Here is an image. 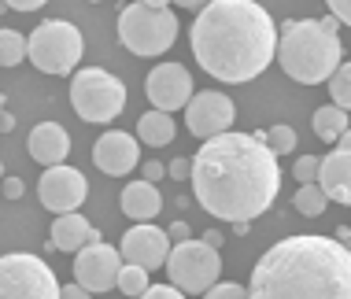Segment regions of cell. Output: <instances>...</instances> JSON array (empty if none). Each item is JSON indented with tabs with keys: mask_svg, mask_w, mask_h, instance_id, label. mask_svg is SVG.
I'll return each instance as SVG.
<instances>
[{
	"mask_svg": "<svg viewBox=\"0 0 351 299\" xmlns=\"http://www.w3.org/2000/svg\"><path fill=\"white\" fill-rule=\"evenodd\" d=\"M193 200L222 222H252L278 200V155L255 133H222L193 155Z\"/></svg>",
	"mask_w": 351,
	"mask_h": 299,
	"instance_id": "1",
	"label": "cell"
},
{
	"mask_svg": "<svg viewBox=\"0 0 351 299\" xmlns=\"http://www.w3.org/2000/svg\"><path fill=\"white\" fill-rule=\"evenodd\" d=\"M193 55L218 81H252L278 60V23L255 0H211L193 18Z\"/></svg>",
	"mask_w": 351,
	"mask_h": 299,
	"instance_id": "2",
	"label": "cell"
},
{
	"mask_svg": "<svg viewBox=\"0 0 351 299\" xmlns=\"http://www.w3.org/2000/svg\"><path fill=\"white\" fill-rule=\"evenodd\" d=\"M248 299H351V251L337 237H285L255 263Z\"/></svg>",
	"mask_w": 351,
	"mask_h": 299,
	"instance_id": "3",
	"label": "cell"
},
{
	"mask_svg": "<svg viewBox=\"0 0 351 299\" xmlns=\"http://www.w3.org/2000/svg\"><path fill=\"white\" fill-rule=\"evenodd\" d=\"M278 63L300 86H322L344 63V44L322 18H289L278 30Z\"/></svg>",
	"mask_w": 351,
	"mask_h": 299,
	"instance_id": "4",
	"label": "cell"
},
{
	"mask_svg": "<svg viewBox=\"0 0 351 299\" xmlns=\"http://www.w3.org/2000/svg\"><path fill=\"white\" fill-rule=\"evenodd\" d=\"M119 41L134 55H163L178 41V15L170 8H148V4H126L119 15Z\"/></svg>",
	"mask_w": 351,
	"mask_h": 299,
	"instance_id": "5",
	"label": "cell"
},
{
	"mask_svg": "<svg viewBox=\"0 0 351 299\" xmlns=\"http://www.w3.org/2000/svg\"><path fill=\"white\" fill-rule=\"evenodd\" d=\"M82 30L67 18H45L37 30L26 37V55L41 74H74L82 63Z\"/></svg>",
	"mask_w": 351,
	"mask_h": 299,
	"instance_id": "6",
	"label": "cell"
},
{
	"mask_svg": "<svg viewBox=\"0 0 351 299\" xmlns=\"http://www.w3.org/2000/svg\"><path fill=\"white\" fill-rule=\"evenodd\" d=\"M71 107L78 111L82 122L104 126L115 122L126 107V86L115 78V74L100 70V67H85L74 70L71 78Z\"/></svg>",
	"mask_w": 351,
	"mask_h": 299,
	"instance_id": "7",
	"label": "cell"
},
{
	"mask_svg": "<svg viewBox=\"0 0 351 299\" xmlns=\"http://www.w3.org/2000/svg\"><path fill=\"white\" fill-rule=\"evenodd\" d=\"M0 299H60L52 266L30 251L0 255Z\"/></svg>",
	"mask_w": 351,
	"mask_h": 299,
	"instance_id": "8",
	"label": "cell"
},
{
	"mask_svg": "<svg viewBox=\"0 0 351 299\" xmlns=\"http://www.w3.org/2000/svg\"><path fill=\"white\" fill-rule=\"evenodd\" d=\"M167 277L174 288H182L185 296H204L207 288L218 285L222 277V259H218L215 248H207L204 240H185V244H174L167 255Z\"/></svg>",
	"mask_w": 351,
	"mask_h": 299,
	"instance_id": "9",
	"label": "cell"
},
{
	"mask_svg": "<svg viewBox=\"0 0 351 299\" xmlns=\"http://www.w3.org/2000/svg\"><path fill=\"white\" fill-rule=\"evenodd\" d=\"M193 74H189L182 63H156L145 78V96L156 111H185L189 100H193Z\"/></svg>",
	"mask_w": 351,
	"mask_h": 299,
	"instance_id": "10",
	"label": "cell"
},
{
	"mask_svg": "<svg viewBox=\"0 0 351 299\" xmlns=\"http://www.w3.org/2000/svg\"><path fill=\"white\" fill-rule=\"evenodd\" d=\"M85 196H89V181H85L82 170H74V166H67V163L49 166V170L37 177V200L56 214L78 211L85 203Z\"/></svg>",
	"mask_w": 351,
	"mask_h": 299,
	"instance_id": "11",
	"label": "cell"
},
{
	"mask_svg": "<svg viewBox=\"0 0 351 299\" xmlns=\"http://www.w3.org/2000/svg\"><path fill=\"white\" fill-rule=\"evenodd\" d=\"M233 118H237L233 100L226 96V92H215V89L193 92V100H189V107H185V126H189V133L200 137V141L230 133Z\"/></svg>",
	"mask_w": 351,
	"mask_h": 299,
	"instance_id": "12",
	"label": "cell"
},
{
	"mask_svg": "<svg viewBox=\"0 0 351 299\" xmlns=\"http://www.w3.org/2000/svg\"><path fill=\"white\" fill-rule=\"evenodd\" d=\"M119 270H122V255L111 244H85L74 255V281L85 292H111L119 285Z\"/></svg>",
	"mask_w": 351,
	"mask_h": 299,
	"instance_id": "13",
	"label": "cell"
},
{
	"mask_svg": "<svg viewBox=\"0 0 351 299\" xmlns=\"http://www.w3.org/2000/svg\"><path fill=\"white\" fill-rule=\"evenodd\" d=\"M170 248H174V244H170L167 229L152 226V222H137L134 229L122 233L119 255H122V263H130V266H145L148 274H152V270L167 266Z\"/></svg>",
	"mask_w": 351,
	"mask_h": 299,
	"instance_id": "14",
	"label": "cell"
},
{
	"mask_svg": "<svg viewBox=\"0 0 351 299\" xmlns=\"http://www.w3.org/2000/svg\"><path fill=\"white\" fill-rule=\"evenodd\" d=\"M93 163H97V170L108 174V177H126L141 163V141L134 133L108 129V133H100L97 144H93Z\"/></svg>",
	"mask_w": 351,
	"mask_h": 299,
	"instance_id": "15",
	"label": "cell"
},
{
	"mask_svg": "<svg viewBox=\"0 0 351 299\" xmlns=\"http://www.w3.org/2000/svg\"><path fill=\"white\" fill-rule=\"evenodd\" d=\"M26 152H30V159H37L45 170H49V166H60V163H67V155H71V133L60 122H37L30 129V137H26Z\"/></svg>",
	"mask_w": 351,
	"mask_h": 299,
	"instance_id": "16",
	"label": "cell"
},
{
	"mask_svg": "<svg viewBox=\"0 0 351 299\" xmlns=\"http://www.w3.org/2000/svg\"><path fill=\"white\" fill-rule=\"evenodd\" d=\"M97 240H100V229L89 226V218H85V214H78V211L56 214L52 233H49V248L67 251V255H78L85 244H97Z\"/></svg>",
	"mask_w": 351,
	"mask_h": 299,
	"instance_id": "17",
	"label": "cell"
},
{
	"mask_svg": "<svg viewBox=\"0 0 351 299\" xmlns=\"http://www.w3.org/2000/svg\"><path fill=\"white\" fill-rule=\"evenodd\" d=\"M318 189L326 192V200L333 203H348L351 207V152H329L318 166Z\"/></svg>",
	"mask_w": 351,
	"mask_h": 299,
	"instance_id": "18",
	"label": "cell"
},
{
	"mask_svg": "<svg viewBox=\"0 0 351 299\" xmlns=\"http://www.w3.org/2000/svg\"><path fill=\"white\" fill-rule=\"evenodd\" d=\"M163 211V196L152 181H130L126 189H122V214H130L134 222H152L156 214Z\"/></svg>",
	"mask_w": 351,
	"mask_h": 299,
	"instance_id": "19",
	"label": "cell"
},
{
	"mask_svg": "<svg viewBox=\"0 0 351 299\" xmlns=\"http://www.w3.org/2000/svg\"><path fill=\"white\" fill-rule=\"evenodd\" d=\"M137 141L148 144V148H167L174 141V115H167V111H145V115L137 118Z\"/></svg>",
	"mask_w": 351,
	"mask_h": 299,
	"instance_id": "20",
	"label": "cell"
},
{
	"mask_svg": "<svg viewBox=\"0 0 351 299\" xmlns=\"http://www.w3.org/2000/svg\"><path fill=\"white\" fill-rule=\"evenodd\" d=\"M315 133L322 137V141H340V137L348 133V111H340L337 104L329 107H318L315 111Z\"/></svg>",
	"mask_w": 351,
	"mask_h": 299,
	"instance_id": "21",
	"label": "cell"
},
{
	"mask_svg": "<svg viewBox=\"0 0 351 299\" xmlns=\"http://www.w3.org/2000/svg\"><path fill=\"white\" fill-rule=\"evenodd\" d=\"M326 192L318 189V185H300L296 196H292V211H300L303 218H318V214H326Z\"/></svg>",
	"mask_w": 351,
	"mask_h": 299,
	"instance_id": "22",
	"label": "cell"
},
{
	"mask_svg": "<svg viewBox=\"0 0 351 299\" xmlns=\"http://www.w3.org/2000/svg\"><path fill=\"white\" fill-rule=\"evenodd\" d=\"M255 137H259L274 155H289V152H296V144H300V137L292 126H270V129H259Z\"/></svg>",
	"mask_w": 351,
	"mask_h": 299,
	"instance_id": "23",
	"label": "cell"
},
{
	"mask_svg": "<svg viewBox=\"0 0 351 299\" xmlns=\"http://www.w3.org/2000/svg\"><path fill=\"white\" fill-rule=\"evenodd\" d=\"M119 292L130 296V299H141V296L148 292V270L122 263V270H119Z\"/></svg>",
	"mask_w": 351,
	"mask_h": 299,
	"instance_id": "24",
	"label": "cell"
},
{
	"mask_svg": "<svg viewBox=\"0 0 351 299\" xmlns=\"http://www.w3.org/2000/svg\"><path fill=\"white\" fill-rule=\"evenodd\" d=\"M26 60V37L19 30H0V67H19Z\"/></svg>",
	"mask_w": 351,
	"mask_h": 299,
	"instance_id": "25",
	"label": "cell"
},
{
	"mask_svg": "<svg viewBox=\"0 0 351 299\" xmlns=\"http://www.w3.org/2000/svg\"><path fill=\"white\" fill-rule=\"evenodd\" d=\"M329 92H333V104L340 111H351V63L337 67V74L329 78Z\"/></svg>",
	"mask_w": 351,
	"mask_h": 299,
	"instance_id": "26",
	"label": "cell"
},
{
	"mask_svg": "<svg viewBox=\"0 0 351 299\" xmlns=\"http://www.w3.org/2000/svg\"><path fill=\"white\" fill-rule=\"evenodd\" d=\"M318 166H322L318 155H300L296 166H292V177H296L300 185H315L318 181Z\"/></svg>",
	"mask_w": 351,
	"mask_h": 299,
	"instance_id": "27",
	"label": "cell"
},
{
	"mask_svg": "<svg viewBox=\"0 0 351 299\" xmlns=\"http://www.w3.org/2000/svg\"><path fill=\"white\" fill-rule=\"evenodd\" d=\"M204 299H248V288L233 285V281H218L215 288H207Z\"/></svg>",
	"mask_w": 351,
	"mask_h": 299,
	"instance_id": "28",
	"label": "cell"
},
{
	"mask_svg": "<svg viewBox=\"0 0 351 299\" xmlns=\"http://www.w3.org/2000/svg\"><path fill=\"white\" fill-rule=\"evenodd\" d=\"M141 299H185V292L174 288V285H148V292Z\"/></svg>",
	"mask_w": 351,
	"mask_h": 299,
	"instance_id": "29",
	"label": "cell"
},
{
	"mask_svg": "<svg viewBox=\"0 0 351 299\" xmlns=\"http://www.w3.org/2000/svg\"><path fill=\"white\" fill-rule=\"evenodd\" d=\"M167 174L174 177V181H189V177H193V159H185V155H178L174 163L167 166Z\"/></svg>",
	"mask_w": 351,
	"mask_h": 299,
	"instance_id": "30",
	"label": "cell"
},
{
	"mask_svg": "<svg viewBox=\"0 0 351 299\" xmlns=\"http://www.w3.org/2000/svg\"><path fill=\"white\" fill-rule=\"evenodd\" d=\"M23 192H26L23 177H4V181H0V196H4V200H23Z\"/></svg>",
	"mask_w": 351,
	"mask_h": 299,
	"instance_id": "31",
	"label": "cell"
},
{
	"mask_svg": "<svg viewBox=\"0 0 351 299\" xmlns=\"http://www.w3.org/2000/svg\"><path fill=\"white\" fill-rule=\"evenodd\" d=\"M329 8H333V15L340 18V23H348L351 26V0H326Z\"/></svg>",
	"mask_w": 351,
	"mask_h": 299,
	"instance_id": "32",
	"label": "cell"
},
{
	"mask_svg": "<svg viewBox=\"0 0 351 299\" xmlns=\"http://www.w3.org/2000/svg\"><path fill=\"white\" fill-rule=\"evenodd\" d=\"M167 237H170V244H185L189 240V222H174V226L167 229Z\"/></svg>",
	"mask_w": 351,
	"mask_h": 299,
	"instance_id": "33",
	"label": "cell"
},
{
	"mask_svg": "<svg viewBox=\"0 0 351 299\" xmlns=\"http://www.w3.org/2000/svg\"><path fill=\"white\" fill-rule=\"evenodd\" d=\"M60 299H93V292H85V288L74 281V285H63L60 288Z\"/></svg>",
	"mask_w": 351,
	"mask_h": 299,
	"instance_id": "34",
	"label": "cell"
},
{
	"mask_svg": "<svg viewBox=\"0 0 351 299\" xmlns=\"http://www.w3.org/2000/svg\"><path fill=\"white\" fill-rule=\"evenodd\" d=\"M8 8H15V12H37V8H45L49 0H4Z\"/></svg>",
	"mask_w": 351,
	"mask_h": 299,
	"instance_id": "35",
	"label": "cell"
},
{
	"mask_svg": "<svg viewBox=\"0 0 351 299\" xmlns=\"http://www.w3.org/2000/svg\"><path fill=\"white\" fill-rule=\"evenodd\" d=\"M163 174H167V166H163V163H156V159H148V163H145V181L156 185Z\"/></svg>",
	"mask_w": 351,
	"mask_h": 299,
	"instance_id": "36",
	"label": "cell"
},
{
	"mask_svg": "<svg viewBox=\"0 0 351 299\" xmlns=\"http://www.w3.org/2000/svg\"><path fill=\"white\" fill-rule=\"evenodd\" d=\"M222 240H226V237H222V233H215V229H207V237H204V244L218 251V248H222Z\"/></svg>",
	"mask_w": 351,
	"mask_h": 299,
	"instance_id": "37",
	"label": "cell"
},
{
	"mask_svg": "<svg viewBox=\"0 0 351 299\" xmlns=\"http://www.w3.org/2000/svg\"><path fill=\"white\" fill-rule=\"evenodd\" d=\"M178 8H189V12H200V8H207L211 0H174Z\"/></svg>",
	"mask_w": 351,
	"mask_h": 299,
	"instance_id": "38",
	"label": "cell"
},
{
	"mask_svg": "<svg viewBox=\"0 0 351 299\" xmlns=\"http://www.w3.org/2000/svg\"><path fill=\"white\" fill-rule=\"evenodd\" d=\"M333 237H337V240H340V244H344V248L351 251V226H340V229L333 233Z\"/></svg>",
	"mask_w": 351,
	"mask_h": 299,
	"instance_id": "39",
	"label": "cell"
},
{
	"mask_svg": "<svg viewBox=\"0 0 351 299\" xmlns=\"http://www.w3.org/2000/svg\"><path fill=\"white\" fill-rule=\"evenodd\" d=\"M0 129H4V133H12V129H15V118H12V111H4V115H0Z\"/></svg>",
	"mask_w": 351,
	"mask_h": 299,
	"instance_id": "40",
	"label": "cell"
},
{
	"mask_svg": "<svg viewBox=\"0 0 351 299\" xmlns=\"http://www.w3.org/2000/svg\"><path fill=\"white\" fill-rule=\"evenodd\" d=\"M337 148H340V152H351V129H348V133L337 141Z\"/></svg>",
	"mask_w": 351,
	"mask_h": 299,
	"instance_id": "41",
	"label": "cell"
},
{
	"mask_svg": "<svg viewBox=\"0 0 351 299\" xmlns=\"http://www.w3.org/2000/svg\"><path fill=\"white\" fill-rule=\"evenodd\" d=\"M141 4H148V8H170L174 0H141Z\"/></svg>",
	"mask_w": 351,
	"mask_h": 299,
	"instance_id": "42",
	"label": "cell"
},
{
	"mask_svg": "<svg viewBox=\"0 0 351 299\" xmlns=\"http://www.w3.org/2000/svg\"><path fill=\"white\" fill-rule=\"evenodd\" d=\"M0 115H4V92H0Z\"/></svg>",
	"mask_w": 351,
	"mask_h": 299,
	"instance_id": "43",
	"label": "cell"
},
{
	"mask_svg": "<svg viewBox=\"0 0 351 299\" xmlns=\"http://www.w3.org/2000/svg\"><path fill=\"white\" fill-rule=\"evenodd\" d=\"M4 8H8V4H4V0H0V12H4Z\"/></svg>",
	"mask_w": 351,
	"mask_h": 299,
	"instance_id": "44",
	"label": "cell"
},
{
	"mask_svg": "<svg viewBox=\"0 0 351 299\" xmlns=\"http://www.w3.org/2000/svg\"><path fill=\"white\" fill-rule=\"evenodd\" d=\"M89 4H100V0H89Z\"/></svg>",
	"mask_w": 351,
	"mask_h": 299,
	"instance_id": "45",
	"label": "cell"
}]
</instances>
